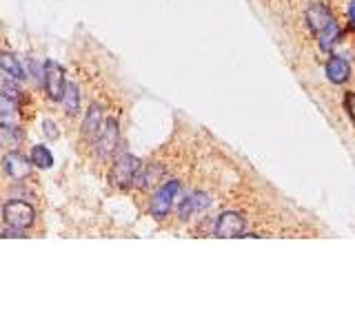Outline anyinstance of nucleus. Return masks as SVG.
Wrapping results in <instances>:
<instances>
[{
  "mask_svg": "<svg viewBox=\"0 0 355 332\" xmlns=\"http://www.w3.org/2000/svg\"><path fill=\"white\" fill-rule=\"evenodd\" d=\"M29 160H31V164L36 166V169H42V171H47V169H51V166H53V155H51V151L44 144L34 146Z\"/></svg>",
  "mask_w": 355,
  "mask_h": 332,
  "instance_id": "dca6fc26",
  "label": "nucleus"
},
{
  "mask_svg": "<svg viewBox=\"0 0 355 332\" xmlns=\"http://www.w3.org/2000/svg\"><path fill=\"white\" fill-rule=\"evenodd\" d=\"M62 107H65L67 115H76L78 109H80V89L76 82H67L65 87V94H62Z\"/></svg>",
  "mask_w": 355,
  "mask_h": 332,
  "instance_id": "4468645a",
  "label": "nucleus"
},
{
  "mask_svg": "<svg viewBox=\"0 0 355 332\" xmlns=\"http://www.w3.org/2000/svg\"><path fill=\"white\" fill-rule=\"evenodd\" d=\"M42 87L47 91V96L51 100H56L60 102L62 100V94H65V87H67V80H65V71L58 62L53 60H47L42 67Z\"/></svg>",
  "mask_w": 355,
  "mask_h": 332,
  "instance_id": "7ed1b4c3",
  "label": "nucleus"
},
{
  "mask_svg": "<svg viewBox=\"0 0 355 332\" xmlns=\"http://www.w3.org/2000/svg\"><path fill=\"white\" fill-rule=\"evenodd\" d=\"M3 219L7 221V226H14V228H29L34 226L36 221V210L31 204H27V202H7L3 206Z\"/></svg>",
  "mask_w": 355,
  "mask_h": 332,
  "instance_id": "f03ea898",
  "label": "nucleus"
},
{
  "mask_svg": "<svg viewBox=\"0 0 355 332\" xmlns=\"http://www.w3.org/2000/svg\"><path fill=\"white\" fill-rule=\"evenodd\" d=\"M178 191H180V182L176 180H171L167 184H162V186L156 191V195L151 197V215L153 217H167L171 213V208H174V202H176V195H178Z\"/></svg>",
  "mask_w": 355,
  "mask_h": 332,
  "instance_id": "20e7f679",
  "label": "nucleus"
},
{
  "mask_svg": "<svg viewBox=\"0 0 355 332\" xmlns=\"http://www.w3.org/2000/svg\"><path fill=\"white\" fill-rule=\"evenodd\" d=\"M25 133L18 124H0V144L9 151H18V146L23 144Z\"/></svg>",
  "mask_w": 355,
  "mask_h": 332,
  "instance_id": "9b49d317",
  "label": "nucleus"
},
{
  "mask_svg": "<svg viewBox=\"0 0 355 332\" xmlns=\"http://www.w3.org/2000/svg\"><path fill=\"white\" fill-rule=\"evenodd\" d=\"M0 237H7V239H12V237H27L25 235V230L23 228H14V226H9V228H5L3 233H0Z\"/></svg>",
  "mask_w": 355,
  "mask_h": 332,
  "instance_id": "412c9836",
  "label": "nucleus"
},
{
  "mask_svg": "<svg viewBox=\"0 0 355 332\" xmlns=\"http://www.w3.org/2000/svg\"><path fill=\"white\" fill-rule=\"evenodd\" d=\"M42 131L49 140H58V128L53 124V120H42Z\"/></svg>",
  "mask_w": 355,
  "mask_h": 332,
  "instance_id": "6ab92c4d",
  "label": "nucleus"
},
{
  "mask_svg": "<svg viewBox=\"0 0 355 332\" xmlns=\"http://www.w3.org/2000/svg\"><path fill=\"white\" fill-rule=\"evenodd\" d=\"M211 206V197L207 195V193L202 191H196V193H191V195H187L185 199H182V204H180V219H189L194 213H200V210H205Z\"/></svg>",
  "mask_w": 355,
  "mask_h": 332,
  "instance_id": "6e6552de",
  "label": "nucleus"
},
{
  "mask_svg": "<svg viewBox=\"0 0 355 332\" xmlns=\"http://www.w3.org/2000/svg\"><path fill=\"white\" fill-rule=\"evenodd\" d=\"M100 126H103V107L91 105V109L87 111L85 122H83V133L87 137H96L100 133Z\"/></svg>",
  "mask_w": 355,
  "mask_h": 332,
  "instance_id": "ddd939ff",
  "label": "nucleus"
},
{
  "mask_svg": "<svg viewBox=\"0 0 355 332\" xmlns=\"http://www.w3.org/2000/svg\"><path fill=\"white\" fill-rule=\"evenodd\" d=\"M118 137H120V131H118V122L114 117L105 120V124L100 126V133L96 135V151L100 158H107L111 155L118 146Z\"/></svg>",
  "mask_w": 355,
  "mask_h": 332,
  "instance_id": "423d86ee",
  "label": "nucleus"
},
{
  "mask_svg": "<svg viewBox=\"0 0 355 332\" xmlns=\"http://www.w3.org/2000/svg\"><path fill=\"white\" fill-rule=\"evenodd\" d=\"M317 38H320V49L322 51H331V47L340 38V29H338V25H335V20L329 27H326L324 31L317 33Z\"/></svg>",
  "mask_w": 355,
  "mask_h": 332,
  "instance_id": "a211bd4d",
  "label": "nucleus"
},
{
  "mask_svg": "<svg viewBox=\"0 0 355 332\" xmlns=\"http://www.w3.org/2000/svg\"><path fill=\"white\" fill-rule=\"evenodd\" d=\"M142 169V164L138 158H133V155H120V158L116 160V164L111 166V173H109V182L114 184L118 189H127L131 186L135 182V175Z\"/></svg>",
  "mask_w": 355,
  "mask_h": 332,
  "instance_id": "f257e3e1",
  "label": "nucleus"
},
{
  "mask_svg": "<svg viewBox=\"0 0 355 332\" xmlns=\"http://www.w3.org/2000/svg\"><path fill=\"white\" fill-rule=\"evenodd\" d=\"M0 71L5 73V78H12V80H25V69L21 60L16 58L14 53H0Z\"/></svg>",
  "mask_w": 355,
  "mask_h": 332,
  "instance_id": "f8f14e48",
  "label": "nucleus"
},
{
  "mask_svg": "<svg viewBox=\"0 0 355 332\" xmlns=\"http://www.w3.org/2000/svg\"><path fill=\"white\" fill-rule=\"evenodd\" d=\"M31 160H27L25 155L18 151H9L3 158V171L9 175L12 180H23L31 173Z\"/></svg>",
  "mask_w": 355,
  "mask_h": 332,
  "instance_id": "0eeeda50",
  "label": "nucleus"
},
{
  "mask_svg": "<svg viewBox=\"0 0 355 332\" xmlns=\"http://www.w3.org/2000/svg\"><path fill=\"white\" fill-rule=\"evenodd\" d=\"M21 113H18V105L12 98H0V124H18Z\"/></svg>",
  "mask_w": 355,
  "mask_h": 332,
  "instance_id": "2eb2a0df",
  "label": "nucleus"
},
{
  "mask_svg": "<svg viewBox=\"0 0 355 332\" xmlns=\"http://www.w3.org/2000/svg\"><path fill=\"white\" fill-rule=\"evenodd\" d=\"M349 20H351V25H355V0H351V5H349Z\"/></svg>",
  "mask_w": 355,
  "mask_h": 332,
  "instance_id": "4be33fe9",
  "label": "nucleus"
},
{
  "mask_svg": "<svg viewBox=\"0 0 355 332\" xmlns=\"http://www.w3.org/2000/svg\"><path fill=\"white\" fill-rule=\"evenodd\" d=\"M160 175H162V166H149V169H140L138 175H135V186L138 189H149L151 184H156L160 180Z\"/></svg>",
  "mask_w": 355,
  "mask_h": 332,
  "instance_id": "f3484780",
  "label": "nucleus"
},
{
  "mask_svg": "<svg viewBox=\"0 0 355 332\" xmlns=\"http://www.w3.org/2000/svg\"><path fill=\"white\" fill-rule=\"evenodd\" d=\"M331 23H333V16L324 5H313L306 9V25L313 33L324 31Z\"/></svg>",
  "mask_w": 355,
  "mask_h": 332,
  "instance_id": "1a4fd4ad",
  "label": "nucleus"
},
{
  "mask_svg": "<svg viewBox=\"0 0 355 332\" xmlns=\"http://www.w3.org/2000/svg\"><path fill=\"white\" fill-rule=\"evenodd\" d=\"M344 107H347L349 117L353 120V124H355V94H347V96H344Z\"/></svg>",
  "mask_w": 355,
  "mask_h": 332,
  "instance_id": "aec40b11",
  "label": "nucleus"
},
{
  "mask_svg": "<svg viewBox=\"0 0 355 332\" xmlns=\"http://www.w3.org/2000/svg\"><path fill=\"white\" fill-rule=\"evenodd\" d=\"M326 78H329L333 85H344V82L351 78L349 62L340 58V55H333V58L326 62Z\"/></svg>",
  "mask_w": 355,
  "mask_h": 332,
  "instance_id": "9d476101",
  "label": "nucleus"
},
{
  "mask_svg": "<svg viewBox=\"0 0 355 332\" xmlns=\"http://www.w3.org/2000/svg\"><path fill=\"white\" fill-rule=\"evenodd\" d=\"M215 237L220 239H235L247 237V221L235 210H224L215 221Z\"/></svg>",
  "mask_w": 355,
  "mask_h": 332,
  "instance_id": "39448f33",
  "label": "nucleus"
}]
</instances>
